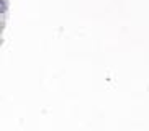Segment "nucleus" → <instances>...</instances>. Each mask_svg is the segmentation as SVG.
Listing matches in <instances>:
<instances>
[]
</instances>
